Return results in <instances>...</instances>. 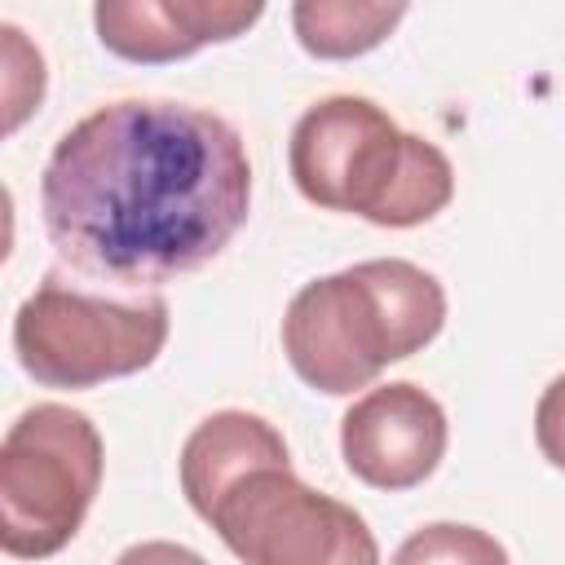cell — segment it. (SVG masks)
<instances>
[{"instance_id":"obj_6","label":"cell","mask_w":565,"mask_h":565,"mask_svg":"<svg viewBox=\"0 0 565 565\" xmlns=\"http://www.w3.org/2000/svg\"><path fill=\"white\" fill-rule=\"evenodd\" d=\"M207 525L243 565H380V543L366 521L305 486L291 463H265L238 477Z\"/></svg>"},{"instance_id":"obj_2","label":"cell","mask_w":565,"mask_h":565,"mask_svg":"<svg viewBox=\"0 0 565 565\" xmlns=\"http://www.w3.org/2000/svg\"><path fill=\"white\" fill-rule=\"evenodd\" d=\"M441 322V282L415 260L380 256L305 282L282 313V353L309 388L344 397L433 344Z\"/></svg>"},{"instance_id":"obj_5","label":"cell","mask_w":565,"mask_h":565,"mask_svg":"<svg viewBox=\"0 0 565 565\" xmlns=\"http://www.w3.org/2000/svg\"><path fill=\"white\" fill-rule=\"evenodd\" d=\"M102 463V433L84 411H22L0 441V547L13 561L57 556L97 499Z\"/></svg>"},{"instance_id":"obj_1","label":"cell","mask_w":565,"mask_h":565,"mask_svg":"<svg viewBox=\"0 0 565 565\" xmlns=\"http://www.w3.org/2000/svg\"><path fill=\"white\" fill-rule=\"evenodd\" d=\"M252 212L234 124L190 102L124 97L66 128L40 177L53 252L84 278L154 287L216 260Z\"/></svg>"},{"instance_id":"obj_14","label":"cell","mask_w":565,"mask_h":565,"mask_svg":"<svg viewBox=\"0 0 565 565\" xmlns=\"http://www.w3.org/2000/svg\"><path fill=\"white\" fill-rule=\"evenodd\" d=\"M115 565H207L199 552L181 547V543H168V539H146V543H132L115 556Z\"/></svg>"},{"instance_id":"obj_10","label":"cell","mask_w":565,"mask_h":565,"mask_svg":"<svg viewBox=\"0 0 565 565\" xmlns=\"http://www.w3.org/2000/svg\"><path fill=\"white\" fill-rule=\"evenodd\" d=\"M406 18V4H362V0H300L291 4V26L305 53L344 62L362 57L388 40V31Z\"/></svg>"},{"instance_id":"obj_9","label":"cell","mask_w":565,"mask_h":565,"mask_svg":"<svg viewBox=\"0 0 565 565\" xmlns=\"http://www.w3.org/2000/svg\"><path fill=\"white\" fill-rule=\"evenodd\" d=\"M265 463H291L282 433L252 411H216L207 415L181 446V490L190 508L207 521L216 499Z\"/></svg>"},{"instance_id":"obj_12","label":"cell","mask_w":565,"mask_h":565,"mask_svg":"<svg viewBox=\"0 0 565 565\" xmlns=\"http://www.w3.org/2000/svg\"><path fill=\"white\" fill-rule=\"evenodd\" d=\"M0 35H4V132H18L22 119L44 97V57L13 22H4Z\"/></svg>"},{"instance_id":"obj_4","label":"cell","mask_w":565,"mask_h":565,"mask_svg":"<svg viewBox=\"0 0 565 565\" xmlns=\"http://www.w3.org/2000/svg\"><path fill=\"white\" fill-rule=\"evenodd\" d=\"M163 296H106L44 274L13 313V353L44 388H93L146 371L168 344Z\"/></svg>"},{"instance_id":"obj_8","label":"cell","mask_w":565,"mask_h":565,"mask_svg":"<svg viewBox=\"0 0 565 565\" xmlns=\"http://www.w3.org/2000/svg\"><path fill=\"white\" fill-rule=\"evenodd\" d=\"M260 13V0H102L93 26L115 57L154 66L243 35Z\"/></svg>"},{"instance_id":"obj_7","label":"cell","mask_w":565,"mask_h":565,"mask_svg":"<svg viewBox=\"0 0 565 565\" xmlns=\"http://www.w3.org/2000/svg\"><path fill=\"white\" fill-rule=\"evenodd\" d=\"M450 424L433 393L411 380L362 393L340 419L344 468L371 490H411L428 481L446 455Z\"/></svg>"},{"instance_id":"obj_11","label":"cell","mask_w":565,"mask_h":565,"mask_svg":"<svg viewBox=\"0 0 565 565\" xmlns=\"http://www.w3.org/2000/svg\"><path fill=\"white\" fill-rule=\"evenodd\" d=\"M393 565H512V561L494 534L459 521H433L393 552Z\"/></svg>"},{"instance_id":"obj_3","label":"cell","mask_w":565,"mask_h":565,"mask_svg":"<svg viewBox=\"0 0 565 565\" xmlns=\"http://www.w3.org/2000/svg\"><path fill=\"white\" fill-rule=\"evenodd\" d=\"M287 163L309 203L384 230L424 225L455 199L450 159L353 93L322 97L296 119Z\"/></svg>"},{"instance_id":"obj_13","label":"cell","mask_w":565,"mask_h":565,"mask_svg":"<svg viewBox=\"0 0 565 565\" xmlns=\"http://www.w3.org/2000/svg\"><path fill=\"white\" fill-rule=\"evenodd\" d=\"M534 441L543 459L565 472V375H556L534 406Z\"/></svg>"}]
</instances>
